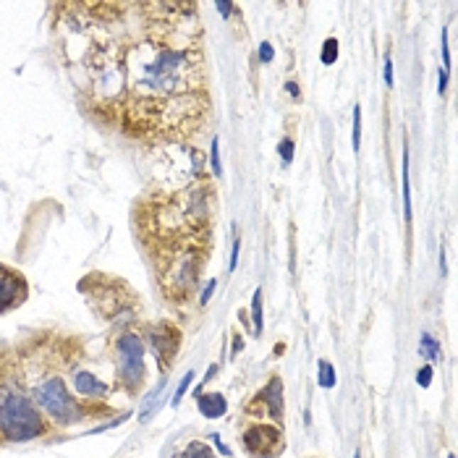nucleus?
Returning a JSON list of instances; mask_svg holds the SVG:
<instances>
[{
  "instance_id": "28",
  "label": "nucleus",
  "mask_w": 458,
  "mask_h": 458,
  "mask_svg": "<svg viewBox=\"0 0 458 458\" xmlns=\"http://www.w3.org/2000/svg\"><path fill=\"white\" fill-rule=\"evenodd\" d=\"M445 89H448V74H445V71H437V92L445 94Z\"/></svg>"
},
{
  "instance_id": "25",
  "label": "nucleus",
  "mask_w": 458,
  "mask_h": 458,
  "mask_svg": "<svg viewBox=\"0 0 458 458\" xmlns=\"http://www.w3.org/2000/svg\"><path fill=\"white\" fill-rule=\"evenodd\" d=\"M383 76H385V84H388V87H393V60H391V55H385Z\"/></svg>"
},
{
  "instance_id": "3",
  "label": "nucleus",
  "mask_w": 458,
  "mask_h": 458,
  "mask_svg": "<svg viewBox=\"0 0 458 458\" xmlns=\"http://www.w3.org/2000/svg\"><path fill=\"white\" fill-rule=\"evenodd\" d=\"M144 356H147V343L136 330L126 327V330L113 333V338H110V361H113V369H116V383L131 398L142 391L144 380H147Z\"/></svg>"
},
{
  "instance_id": "27",
  "label": "nucleus",
  "mask_w": 458,
  "mask_h": 458,
  "mask_svg": "<svg viewBox=\"0 0 458 458\" xmlns=\"http://www.w3.org/2000/svg\"><path fill=\"white\" fill-rule=\"evenodd\" d=\"M209 440L215 442V445H217V450H220V453H223V456H231V448H228V445H223V440H220V435H217V432H212V435H209Z\"/></svg>"
},
{
  "instance_id": "14",
  "label": "nucleus",
  "mask_w": 458,
  "mask_h": 458,
  "mask_svg": "<svg viewBox=\"0 0 458 458\" xmlns=\"http://www.w3.org/2000/svg\"><path fill=\"white\" fill-rule=\"evenodd\" d=\"M251 322H254V335L262 333V327H265V322H262V288H257L254 299H251Z\"/></svg>"
},
{
  "instance_id": "13",
  "label": "nucleus",
  "mask_w": 458,
  "mask_h": 458,
  "mask_svg": "<svg viewBox=\"0 0 458 458\" xmlns=\"http://www.w3.org/2000/svg\"><path fill=\"white\" fill-rule=\"evenodd\" d=\"M419 354H422L425 359H430V361H440V356H442L440 343L435 341L430 333H425L422 335V341H419Z\"/></svg>"
},
{
  "instance_id": "7",
  "label": "nucleus",
  "mask_w": 458,
  "mask_h": 458,
  "mask_svg": "<svg viewBox=\"0 0 458 458\" xmlns=\"http://www.w3.org/2000/svg\"><path fill=\"white\" fill-rule=\"evenodd\" d=\"M29 299V283L21 270L0 262V315H9Z\"/></svg>"
},
{
  "instance_id": "20",
  "label": "nucleus",
  "mask_w": 458,
  "mask_h": 458,
  "mask_svg": "<svg viewBox=\"0 0 458 458\" xmlns=\"http://www.w3.org/2000/svg\"><path fill=\"white\" fill-rule=\"evenodd\" d=\"M440 45H442V71L450 74V50H448V26L442 29V37H440Z\"/></svg>"
},
{
  "instance_id": "2",
  "label": "nucleus",
  "mask_w": 458,
  "mask_h": 458,
  "mask_svg": "<svg viewBox=\"0 0 458 458\" xmlns=\"http://www.w3.org/2000/svg\"><path fill=\"white\" fill-rule=\"evenodd\" d=\"M53 432L34 398L26 391L21 364L0 356V437L9 442H32Z\"/></svg>"
},
{
  "instance_id": "17",
  "label": "nucleus",
  "mask_w": 458,
  "mask_h": 458,
  "mask_svg": "<svg viewBox=\"0 0 458 458\" xmlns=\"http://www.w3.org/2000/svg\"><path fill=\"white\" fill-rule=\"evenodd\" d=\"M320 58H322V63H325V66H333V63H335V58H338V40H335V37H327V40H325Z\"/></svg>"
},
{
  "instance_id": "8",
  "label": "nucleus",
  "mask_w": 458,
  "mask_h": 458,
  "mask_svg": "<svg viewBox=\"0 0 458 458\" xmlns=\"http://www.w3.org/2000/svg\"><path fill=\"white\" fill-rule=\"evenodd\" d=\"M257 398L265 403L267 417L275 419V425L278 427L283 425V383H280V377H273V380L259 391Z\"/></svg>"
},
{
  "instance_id": "31",
  "label": "nucleus",
  "mask_w": 458,
  "mask_h": 458,
  "mask_svg": "<svg viewBox=\"0 0 458 458\" xmlns=\"http://www.w3.org/2000/svg\"><path fill=\"white\" fill-rule=\"evenodd\" d=\"M241 346H244V341L239 338V335H236V341H234V354H239V351H241Z\"/></svg>"
},
{
  "instance_id": "30",
  "label": "nucleus",
  "mask_w": 458,
  "mask_h": 458,
  "mask_svg": "<svg viewBox=\"0 0 458 458\" xmlns=\"http://www.w3.org/2000/svg\"><path fill=\"white\" fill-rule=\"evenodd\" d=\"M285 89H288V94H293V97H299V84L293 82V79H291L288 84H285Z\"/></svg>"
},
{
  "instance_id": "33",
  "label": "nucleus",
  "mask_w": 458,
  "mask_h": 458,
  "mask_svg": "<svg viewBox=\"0 0 458 458\" xmlns=\"http://www.w3.org/2000/svg\"><path fill=\"white\" fill-rule=\"evenodd\" d=\"M354 458H359V453H356V456H354Z\"/></svg>"
},
{
  "instance_id": "5",
  "label": "nucleus",
  "mask_w": 458,
  "mask_h": 458,
  "mask_svg": "<svg viewBox=\"0 0 458 458\" xmlns=\"http://www.w3.org/2000/svg\"><path fill=\"white\" fill-rule=\"evenodd\" d=\"M147 349L152 351V356L158 361L160 375H168L170 364L175 361V354L181 349V330L170 322H155V325H147V333L142 335Z\"/></svg>"
},
{
  "instance_id": "15",
  "label": "nucleus",
  "mask_w": 458,
  "mask_h": 458,
  "mask_svg": "<svg viewBox=\"0 0 458 458\" xmlns=\"http://www.w3.org/2000/svg\"><path fill=\"white\" fill-rule=\"evenodd\" d=\"M183 458H215V453H212V448H209L207 442L194 440V442H189V448H186Z\"/></svg>"
},
{
  "instance_id": "26",
  "label": "nucleus",
  "mask_w": 458,
  "mask_h": 458,
  "mask_svg": "<svg viewBox=\"0 0 458 458\" xmlns=\"http://www.w3.org/2000/svg\"><path fill=\"white\" fill-rule=\"evenodd\" d=\"M215 285H217V280H215V278H209V283L205 285V293H202V299H200L202 307H205V304L209 301V296H212V291H215Z\"/></svg>"
},
{
  "instance_id": "21",
  "label": "nucleus",
  "mask_w": 458,
  "mask_h": 458,
  "mask_svg": "<svg viewBox=\"0 0 458 458\" xmlns=\"http://www.w3.org/2000/svg\"><path fill=\"white\" fill-rule=\"evenodd\" d=\"M293 142L291 139H283V142L278 144V155H280V160H283V163H293Z\"/></svg>"
},
{
  "instance_id": "29",
  "label": "nucleus",
  "mask_w": 458,
  "mask_h": 458,
  "mask_svg": "<svg viewBox=\"0 0 458 458\" xmlns=\"http://www.w3.org/2000/svg\"><path fill=\"white\" fill-rule=\"evenodd\" d=\"M215 9L220 11V13H223L225 18H228V16H231V13H234V9H236V6H231V3H217Z\"/></svg>"
},
{
  "instance_id": "34",
  "label": "nucleus",
  "mask_w": 458,
  "mask_h": 458,
  "mask_svg": "<svg viewBox=\"0 0 458 458\" xmlns=\"http://www.w3.org/2000/svg\"><path fill=\"white\" fill-rule=\"evenodd\" d=\"M0 442H3V437H0Z\"/></svg>"
},
{
  "instance_id": "32",
  "label": "nucleus",
  "mask_w": 458,
  "mask_h": 458,
  "mask_svg": "<svg viewBox=\"0 0 458 458\" xmlns=\"http://www.w3.org/2000/svg\"><path fill=\"white\" fill-rule=\"evenodd\" d=\"M448 458H456V456H448Z\"/></svg>"
},
{
  "instance_id": "24",
  "label": "nucleus",
  "mask_w": 458,
  "mask_h": 458,
  "mask_svg": "<svg viewBox=\"0 0 458 458\" xmlns=\"http://www.w3.org/2000/svg\"><path fill=\"white\" fill-rule=\"evenodd\" d=\"M239 251H241V239H236L234 241V251H231V265H228V270L234 273L236 265H239Z\"/></svg>"
},
{
  "instance_id": "16",
  "label": "nucleus",
  "mask_w": 458,
  "mask_h": 458,
  "mask_svg": "<svg viewBox=\"0 0 458 458\" xmlns=\"http://www.w3.org/2000/svg\"><path fill=\"white\" fill-rule=\"evenodd\" d=\"M351 147L354 152H359L361 147V105L356 102V108H354V129H351Z\"/></svg>"
},
{
  "instance_id": "18",
  "label": "nucleus",
  "mask_w": 458,
  "mask_h": 458,
  "mask_svg": "<svg viewBox=\"0 0 458 458\" xmlns=\"http://www.w3.org/2000/svg\"><path fill=\"white\" fill-rule=\"evenodd\" d=\"M192 383H194V372L189 369L186 375L181 377V383H178V388H175V396H173V400H170V406H178L183 400V396H186V391L192 388Z\"/></svg>"
},
{
  "instance_id": "19",
  "label": "nucleus",
  "mask_w": 458,
  "mask_h": 458,
  "mask_svg": "<svg viewBox=\"0 0 458 458\" xmlns=\"http://www.w3.org/2000/svg\"><path fill=\"white\" fill-rule=\"evenodd\" d=\"M209 168H212V175H220L223 173V165H220V142H217V136L209 142Z\"/></svg>"
},
{
  "instance_id": "11",
  "label": "nucleus",
  "mask_w": 458,
  "mask_h": 458,
  "mask_svg": "<svg viewBox=\"0 0 458 458\" xmlns=\"http://www.w3.org/2000/svg\"><path fill=\"white\" fill-rule=\"evenodd\" d=\"M317 383L320 388H325V391H333L335 383H338V375H335V366L327 361V359H320V364H317Z\"/></svg>"
},
{
  "instance_id": "9",
  "label": "nucleus",
  "mask_w": 458,
  "mask_h": 458,
  "mask_svg": "<svg viewBox=\"0 0 458 458\" xmlns=\"http://www.w3.org/2000/svg\"><path fill=\"white\" fill-rule=\"evenodd\" d=\"M197 408L205 419H220L228 411V400L223 393H200L197 396Z\"/></svg>"
},
{
  "instance_id": "22",
  "label": "nucleus",
  "mask_w": 458,
  "mask_h": 458,
  "mask_svg": "<svg viewBox=\"0 0 458 458\" xmlns=\"http://www.w3.org/2000/svg\"><path fill=\"white\" fill-rule=\"evenodd\" d=\"M417 383L422 385V388H430V385H432V366L425 364L422 369H419V372H417Z\"/></svg>"
},
{
  "instance_id": "6",
  "label": "nucleus",
  "mask_w": 458,
  "mask_h": 458,
  "mask_svg": "<svg viewBox=\"0 0 458 458\" xmlns=\"http://www.w3.org/2000/svg\"><path fill=\"white\" fill-rule=\"evenodd\" d=\"M244 448L251 458H275L283 453V432L278 425H259L254 422L244 430Z\"/></svg>"
},
{
  "instance_id": "23",
  "label": "nucleus",
  "mask_w": 458,
  "mask_h": 458,
  "mask_svg": "<svg viewBox=\"0 0 458 458\" xmlns=\"http://www.w3.org/2000/svg\"><path fill=\"white\" fill-rule=\"evenodd\" d=\"M273 55H275L273 45H270V42H262V45H259V60H262V63H273Z\"/></svg>"
},
{
  "instance_id": "12",
  "label": "nucleus",
  "mask_w": 458,
  "mask_h": 458,
  "mask_svg": "<svg viewBox=\"0 0 458 458\" xmlns=\"http://www.w3.org/2000/svg\"><path fill=\"white\" fill-rule=\"evenodd\" d=\"M400 173H403V215L406 220L411 223V183H408V150L403 147V168H400Z\"/></svg>"
},
{
  "instance_id": "1",
  "label": "nucleus",
  "mask_w": 458,
  "mask_h": 458,
  "mask_svg": "<svg viewBox=\"0 0 458 458\" xmlns=\"http://www.w3.org/2000/svg\"><path fill=\"white\" fill-rule=\"evenodd\" d=\"M24 383L29 396L34 398L45 419L53 425V430H68L89 419L92 411L87 403L76 398L74 391L68 388L66 359H50L48 354H32V356H18Z\"/></svg>"
},
{
  "instance_id": "10",
  "label": "nucleus",
  "mask_w": 458,
  "mask_h": 458,
  "mask_svg": "<svg viewBox=\"0 0 458 458\" xmlns=\"http://www.w3.org/2000/svg\"><path fill=\"white\" fill-rule=\"evenodd\" d=\"M165 383H168V375H163V380H160L155 388H152L150 393H147V400H144V406H142V422H147V419L158 411L160 406H163V400H165V396H163V391H165Z\"/></svg>"
},
{
  "instance_id": "4",
  "label": "nucleus",
  "mask_w": 458,
  "mask_h": 458,
  "mask_svg": "<svg viewBox=\"0 0 458 458\" xmlns=\"http://www.w3.org/2000/svg\"><path fill=\"white\" fill-rule=\"evenodd\" d=\"M66 380H68V388L74 391V396L82 403L92 408V411H97V408H105V400L110 398V393H113V385L100 380V377L89 372V369H84L79 364H71L68 361V369H66Z\"/></svg>"
}]
</instances>
